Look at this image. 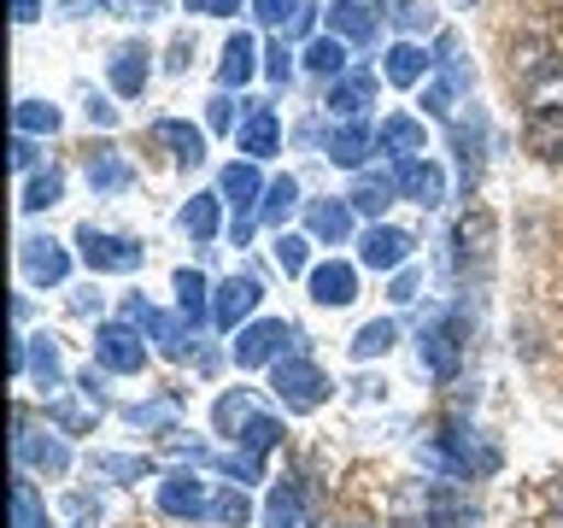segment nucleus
<instances>
[{"instance_id": "obj_1", "label": "nucleus", "mask_w": 563, "mask_h": 528, "mask_svg": "<svg viewBox=\"0 0 563 528\" xmlns=\"http://www.w3.org/2000/svg\"><path fill=\"white\" fill-rule=\"evenodd\" d=\"M329 376L317 370L306 352H294V359H276V376H271V394L288 405V411H317V405L329 399Z\"/></svg>"}, {"instance_id": "obj_2", "label": "nucleus", "mask_w": 563, "mask_h": 528, "mask_svg": "<svg viewBox=\"0 0 563 528\" xmlns=\"http://www.w3.org/2000/svg\"><path fill=\"white\" fill-rule=\"evenodd\" d=\"M288 346H299V334L282 323V317H258V323H246L235 334V346H229V352H235L241 370H258V364H276Z\"/></svg>"}, {"instance_id": "obj_3", "label": "nucleus", "mask_w": 563, "mask_h": 528, "mask_svg": "<svg viewBox=\"0 0 563 528\" xmlns=\"http://www.w3.org/2000/svg\"><path fill=\"white\" fill-rule=\"evenodd\" d=\"M77 246H82V264H88V271H106V276L141 271V246H135L130 235H106V229L82 223V229H77Z\"/></svg>"}, {"instance_id": "obj_4", "label": "nucleus", "mask_w": 563, "mask_h": 528, "mask_svg": "<svg viewBox=\"0 0 563 528\" xmlns=\"http://www.w3.org/2000/svg\"><path fill=\"white\" fill-rule=\"evenodd\" d=\"M264 176H258V165L253 158H241V165H229L223 170V183H218V194L229 206H235V246L246 241V229H253V218H258V206H264Z\"/></svg>"}, {"instance_id": "obj_5", "label": "nucleus", "mask_w": 563, "mask_h": 528, "mask_svg": "<svg viewBox=\"0 0 563 528\" xmlns=\"http://www.w3.org/2000/svg\"><path fill=\"white\" fill-rule=\"evenodd\" d=\"M123 323H147V334L158 341L165 359H188V352H194V329L183 323V317H170V311H153L141 294L123 299Z\"/></svg>"}, {"instance_id": "obj_6", "label": "nucleus", "mask_w": 563, "mask_h": 528, "mask_svg": "<svg viewBox=\"0 0 563 528\" xmlns=\"http://www.w3.org/2000/svg\"><path fill=\"white\" fill-rule=\"evenodd\" d=\"M317 510H323V499H317L299 475H288V482H276L271 499H264V522L271 528H317Z\"/></svg>"}, {"instance_id": "obj_7", "label": "nucleus", "mask_w": 563, "mask_h": 528, "mask_svg": "<svg viewBox=\"0 0 563 528\" xmlns=\"http://www.w3.org/2000/svg\"><path fill=\"white\" fill-rule=\"evenodd\" d=\"M457 359H464V311H446L440 323L422 329V364H429L440 382H452Z\"/></svg>"}, {"instance_id": "obj_8", "label": "nucleus", "mask_w": 563, "mask_h": 528, "mask_svg": "<svg viewBox=\"0 0 563 528\" xmlns=\"http://www.w3.org/2000/svg\"><path fill=\"white\" fill-rule=\"evenodd\" d=\"M95 359H100V370L135 376V370L147 364V346H141L135 323H100V329H95Z\"/></svg>"}, {"instance_id": "obj_9", "label": "nucleus", "mask_w": 563, "mask_h": 528, "mask_svg": "<svg viewBox=\"0 0 563 528\" xmlns=\"http://www.w3.org/2000/svg\"><path fill=\"white\" fill-rule=\"evenodd\" d=\"M12 452H18V464H24V470H42V475H65V470H70V452H65V440H53V435H35V429H30V411H18Z\"/></svg>"}, {"instance_id": "obj_10", "label": "nucleus", "mask_w": 563, "mask_h": 528, "mask_svg": "<svg viewBox=\"0 0 563 528\" xmlns=\"http://www.w3.org/2000/svg\"><path fill=\"white\" fill-rule=\"evenodd\" d=\"M411 235L394 223H369L364 229V241H358V258H364V271H405L411 264Z\"/></svg>"}, {"instance_id": "obj_11", "label": "nucleus", "mask_w": 563, "mask_h": 528, "mask_svg": "<svg viewBox=\"0 0 563 528\" xmlns=\"http://www.w3.org/2000/svg\"><path fill=\"white\" fill-rule=\"evenodd\" d=\"M452 258L457 264H470V271H487V258H493V211H464L452 229Z\"/></svg>"}, {"instance_id": "obj_12", "label": "nucleus", "mask_w": 563, "mask_h": 528, "mask_svg": "<svg viewBox=\"0 0 563 528\" xmlns=\"http://www.w3.org/2000/svg\"><path fill=\"white\" fill-rule=\"evenodd\" d=\"M18 258H24L30 282H42V288H59V282L70 276V253L53 235H24L18 241Z\"/></svg>"}, {"instance_id": "obj_13", "label": "nucleus", "mask_w": 563, "mask_h": 528, "mask_svg": "<svg viewBox=\"0 0 563 528\" xmlns=\"http://www.w3.org/2000/svg\"><path fill=\"white\" fill-rule=\"evenodd\" d=\"M158 510H165V517H206L211 510V493H206V482L194 470H176V475H165V482H158Z\"/></svg>"}, {"instance_id": "obj_14", "label": "nucleus", "mask_w": 563, "mask_h": 528, "mask_svg": "<svg viewBox=\"0 0 563 528\" xmlns=\"http://www.w3.org/2000/svg\"><path fill=\"white\" fill-rule=\"evenodd\" d=\"M253 306H258V282L253 276H229V282L211 288V323L218 329H235L241 317H253Z\"/></svg>"}, {"instance_id": "obj_15", "label": "nucleus", "mask_w": 563, "mask_h": 528, "mask_svg": "<svg viewBox=\"0 0 563 528\" xmlns=\"http://www.w3.org/2000/svg\"><path fill=\"white\" fill-rule=\"evenodd\" d=\"M153 53L141 47V42H123L112 59H106V77H112V95H123V100H135L141 88H147V77H153Z\"/></svg>"}, {"instance_id": "obj_16", "label": "nucleus", "mask_w": 563, "mask_h": 528, "mask_svg": "<svg viewBox=\"0 0 563 528\" xmlns=\"http://www.w3.org/2000/svg\"><path fill=\"white\" fill-rule=\"evenodd\" d=\"M422 517H429V528H475V505L452 482H434L422 493Z\"/></svg>"}, {"instance_id": "obj_17", "label": "nucleus", "mask_w": 563, "mask_h": 528, "mask_svg": "<svg viewBox=\"0 0 563 528\" xmlns=\"http://www.w3.org/2000/svg\"><path fill=\"white\" fill-rule=\"evenodd\" d=\"M399 194L405 200H417V206H440L446 200V176H440L434 158H399Z\"/></svg>"}, {"instance_id": "obj_18", "label": "nucleus", "mask_w": 563, "mask_h": 528, "mask_svg": "<svg viewBox=\"0 0 563 528\" xmlns=\"http://www.w3.org/2000/svg\"><path fill=\"white\" fill-rule=\"evenodd\" d=\"M311 299L317 306H352L358 299V271H352L346 258H329L311 271Z\"/></svg>"}, {"instance_id": "obj_19", "label": "nucleus", "mask_w": 563, "mask_h": 528, "mask_svg": "<svg viewBox=\"0 0 563 528\" xmlns=\"http://www.w3.org/2000/svg\"><path fill=\"white\" fill-rule=\"evenodd\" d=\"M282 147V118L271 112V106H246V123H241V153L246 158H253V165H258V158H271Z\"/></svg>"}, {"instance_id": "obj_20", "label": "nucleus", "mask_w": 563, "mask_h": 528, "mask_svg": "<svg viewBox=\"0 0 563 528\" xmlns=\"http://www.w3.org/2000/svg\"><path fill=\"white\" fill-rule=\"evenodd\" d=\"M153 141H158V147H170V158H176V165H206V135L200 130H194V123H183V118H158L153 123Z\"/></svg>"}, {"instance_id": "obj_21", "label": "nucleus", "mask_w": 563, "mask_h": 528, "mask_svg": "<svg viewBox=\"0 0 563 528\" xmlns=\"http://www.w3.org/2000/svg\"><path fill=\"white\" fill-rule=\"evenodd\" d=\"M482 147H487V118L470 112V123H452V153H457V176H464V188L482 176Z\"/></svg>"}, {"instance_id": "obj_22", "label": "nucleus", "mask_w": 563, "mask_h": 528, "mask_svg": "<svg viewBox=\"0 0 563 528\" xmlns=\"http://www.w3.org/2000/svg\"><path fill=\"white\" fill-rule=\"evenodd\" d=\"M369 100H376V70H346V77L329 88V112H334V118H346V123L358 118Z\"/></svg>"}, {"instance_id": "obj_23", "label": "nucleus", "mask_w": 563, "mask_h": 528, "mask_svg": "<svg viewBox=\"0 0 563 528\" xmlns=\"http://www.w3.org/2000/svg\"><path fill=\"white\" fill-rule=\"evenodd\" d=\"M522 141H528V153H540V158H563V106H534Z\"/></svg>"}, {"instance_id": "obj_24", "label": "nucleus", "mask_w": 563, "mask_h": 528, "mask_svg": "<svg viewBox=\"0 0 563 528\" xmlns=\"http://www.w3.org/2000/svg\"><path fill=\"white\" fill-rule=\"evenodd\" d=\"M376 147L382 153H394V158H422V147H429V135H422V118H405V112H394L376 130Z\"/></svg>"}, {"instance_id": "obj_25", "label": "nucleus", "mask_w": 563, "mask_h": 528, "mask_svg": "<svg viewBox=\"0 0 563 528\" xmlns=\"http://www.w3.org/2000/svg\"><path fill=\"white\" fill-rule=\"evenodd\" d=\"M135 183V170H130V158H123L118 147H95L88 153V188L95 194H123Z\"/></svg>"}, {"instance_id": "obj_26", "label": "nucleus", "mask_w": 563, "mask_h": 528, "mask_svg": "<svg viewBox=\"0 0 563 528\" xmlns=\"http://www.w3.org/2000/svg\"><path fill=\"white\" fill-rule=\"evenodd\" d=\"M306 229H311V235L317 241H346L352 235V200H311L306 206Z\"/></svg>"}, {"instance_id": "obj_27", "label": "nucleus", "mask_w": 563, "mask_h": 528, "mask_svg": "<svg viewBox=\"0 0 563 528\" xmlns=\"http://www.w3.org/2000/svg\"><path fill=\"white\" fill-rule=\"evenodd\" d=\"M253 70H258V42H253V35H246V30H235V35H229V42H223V65H218V82H223V88H241L246 77H253Z\"/></svg>"}, {"instance_id": "obj_28", "label": "nucleus", "mask_w": 563, "mask_h": 528, "mask_svg": "<svg viewBox=\"0 0 563 528\" xmlns=\"http://www.w3.org/2000/svg\"><path fill=\"white\" fill-rule=\"evenodd\" d=\"M369 147H376V130H369L364 118H352V123H341V130L329 135V158H334V165H346V170H358Z\"/></svg>"}, {"instance_id": "obj_29", "label": "nucleus", "mask_w": 563, "mask_h": 528, "mask_svg": "<svg viewBox=\"0 0 563 528\" xmlns=\"http://www.w3.org/2000/svg\"><path fill=\"white\" fill-rule=\"evenodd\" d=\"M176 317H183L188 329H200L211 317V288L200 271H176Z\"/></svg>"}, {"instance_id": "obj_30", "label": "nucleus", "mask_w": 563, "mask_h": 528, "mask_svg": "<svg viewBox=\"0 0 563 528\" xmlns=\"http://www.w3.org/2000/svg\"><path fill=\"white\" fill-rule=\"evenodd\" d=\"M329 35H341V42H376V12L358 7V0H334L329 7Z\"/></svg>"}, {"instance_id": "obj_31", "label": "nucleus", "mask_w": 563, "mask_h": 528, "mask_svg": "<svg viewBox=\"0 0 563 528\" xmlns=\"http://www.w3.org/2000/svg\"><path fill=\"white\" fill-rule=\"evenodd\" d=\"M429 53H422L417 42H394V47H387V82H394V88H417L422 77H429Z\"/></svg>"}, {"instance_id": "obj_32", "label": "nucleus", "mask_w": 563, "mask_h": 528, "mask_svg": "<svg viewBox=\"0 0 563 528\" xmlns=\"http://www.w3.org/2000/svg\"><path fill=\"white\" fill-rule=\"evenodd\" d=\"M218 223H223V194H194L183 206V229L194 241H218Z\"/></svg>"}, {"instance_id": "obj_33", "label": "nucleus", "mask_w": 563, "mask_h": 528, "mask_svg": "<svg viewBox=\"0 0 563 528\" xmlns=\"http://www.w3.org/2000/svg\"><path fill=\"white\" fill-rule=\"evenodd\" d=\"M394 194H399V176H358V188L346 194L352 211H364V218H382L387 206H394Z\"/></svg>"}, {"instance_id": "obj_34", "label": "nucleus", "mask_w": 563, "mask_h": 528, "mask_svg": "<svg viewBox=\"0 0 563 528\" xmlns=\"http://www.w3.org/2000/svg\"><path fill=\"white\" fill-rule=\"evenodd\" d=\"M253 417H258V411H253V394H246V387H235V394H223L218 405H211V422H218V435H241Z\"/></svg>"}, {"instance_id": "obj_35", "label": "nucleus", "mask_w": 563, "mask_h": 528, "mask_svg": "<svg viewBox=\"0 0 563 528\" xmlns=\"http://www.w3.org/2000/svg\"><path fill=\"white\" fill-rule=\"evenodd\" d=\"M294 211H299V183H294V176H276V183L264 188L258 218L271 223V229H282V218H294Z\"/></svg>"}, {"instance_id": "obj_36", "label": "nucleus", "mask_w": 563, "mask_h": 528, "mask_svg": "<svg viewBox=\"0 0 563 528\" xmlns=\"http://www.w3.org/2000/svg\"><path fill=\"white\" fill-rule=\"evenodd\" d=\"M394 341H399V323L394 317H376V323H364L358 334H352V359H382Z\"/></svg>"}, {"instance_id": "obj_37", "label": "nucleus", "mask_w": 563, "mask_h": 528, "mask_svg": "<svg viewBox=\"0 0 563 528\" xmlns=\"http://www.w3.org/2000/svg\"><path fill=\"white\" fill-rule=\"evenodd\" d=\"M30 376H35L42 394H47V387H59L65 370H59V346H53V334H35V341H30Z\"/></svg>"}, {"instance_id": "obj_38", "label": "nucleus", "mask_w": 563, "mask_h": 528, "mask_svg": "<svg viewBox=\"0 0 563 528\" xmlns=\"http://www.w3.org/2000/svg\"><path fill=\"white\" fill-rule=\"evenodd\" d=\"M306 70H317V77H341L346 70V42L341 35H317V42L306 47Z\"/></svg>"}, {"instance_id": "obj_39", "label": "nucleus", "mask_w": 563, "mask_h": 528, "mask_svg": "<svg viewBox=\"0 0 563 528\" xmlns=\"http://www.w3.org/2000/svg\"><path fill=\"white\" fill-rule=\"evenodd\" d=\"M12 522L18 528H47V510H42V499H35L30 475H12Z\"/></svg>"}, {"instance_id": "obj_40", "label": "nucleus", "mask_w": 563, "mask_h": 528, "mask_svg": "<svg viewBox=\"0 0 563 528\" xmlns=\"http://www.w3.org/2000/svg\"><path fill=\"white\" fill-rule=\"evenodd\" d=\"M12 123H18V135H53V130H59V106H47V100H18Z\"/></svg>"}, {"instance_id": "obj_41", "label": "nucleus", "mask_w": 563, "mask_h": 528, "mask_svg": "<svg viewBox=\"0 0 563 528\" xmlns=\"http://www.w3.org/2000/svg\"><path fill=\"white\" fill-rule=\"evenodd\" d=\"M206 517H218L223 528H246V522H253V499H246L241 487H223V493H211Z\"/></svg>"}, {"instance_id": "obj_42", "label": "nucleus", "mask_w": 563, "mask_h": 528, "mask_svg": "<svg viewBox=\"0 0 563 528\" xmlns=\"http://www.w3.org/2000/svg\"><path fill=\"white\" fill-rule=\"evenodd\" d=\"M59 194H65V176L59 170H35L30 183H24V211H47V206H59Z\"/></svg>"}, {"instance_id": "obj_43", "label": "nucleus", "mask_w": 563, "mask_h": 528, "mask_svg": "<svg viewBox=\"0 0 563 528\" xmlns=\"http://www.w3.org/2000/svg\"><path fill=\"white\" fill-rule=\"evenodd\" d=\"M47 422H59L65 435H95V411L77 399H47Z\"/></svg>"}, {"instance_id": "obj_44", "label": "nucleus", "mask_w": 563, "mask_h": 528, "mask_svg": "<svg viewBox=\"0 0 563 528\" xmlns=\"http://www.w3.org/2000/svg\"><path fill=\"white\" fill-rule=\"evenodd\" d=\"M282 435H288V429H282L276 417H264V411H258V417H253V422H246V429H241V452L264 458V452H271V447H276Z\"/></svg>"}, {"instance_id": "obj_45", "label": "nucleus", "mask_w": 563, "mask_h": 528, "mask_svg": "<svg viewBox=\"0 0 563 528\" xmlns=\"http://www.w3.org/2000/svg\"><path fill=\"white\" fill-rule=\"evenodd\" d=\"M95 470L112 475V482H141V475H153L147 458H123V452H95Z\"/></svg>"}, {"instance_id": "obj_46", "label": "nucleus", "mask_w": 563, "mask_h": 528, "mask_svg": "<svg viewBox=\"0 0 563 528\" xmlns=\"http://www.w3.org/2000/svg\"><path fill=\"white\" fill-rule=\"evenodd\" d=\"M299 7H306V0H253L258 24H276V30H288L294 18H299Z\"/></svg>"}, {"instance_id": "obj_47", "label": "nucleus", "mask_w": 563, "mask_h": 528, "mask_svg": "<svg viewBox=\"0 0 563 528\" xmlns=\"http://www.w3.org/2000/svg\"><path fill=\"white\" fill-rule=\"evenodd\" d=\"M306 235H276V264H282V271H288V276H299V271H306Z\"/></svg>"}, {"instance_id": "obj_48", "label": "nucleus", "mask_w": 563, "mask_h": 528, "mask_svg": "<svg viewBox=\"0 0 563 528\" xmlns=\"http://www.w3.org/2000/svg\"><path fill=\"white\" fill-rule=\"evenodd\" d=\"M394 7H399V12H394L399 30H429V24H434V7H429V0H394Z\"/></svg>"}, {"instance_id": "obj_49", "label": "nucleus", "mask_w": 563, "mask_h": 528, "mask_svg": "<svg viewBox=\"0 0 563 528\" xmlns=\"http://www.w3.org/2000/svg\"><path fill=\"white\" fill-rule=\"evenodd\" d=\"M218 470H229L235 482H258V475H264V458H253V452H223Z\"/></svg>"}, {"instance_id": "obj_50", "label": "nucleus", "mask_w": 563, "mask_h": 528, "mask_svg": "<svg viewBox=\"0 0 563 528\" xmlns=\"http://www.w3.org/2000/svg\"><path fill=\"white\" fill-rule=\"evenodd\" d=\"M176 417L170 399H153V405H130V422H141V429H165V422Z\"/></svg>"}, {"instance_id": "obj_51", "label": "nucleus", "mask_w": 563, "mask_h": 528, "mask_svg": "<svg viewBox=\"0 0 563 528\" xmlns=\"http://www.w3.org/2000/svg\"><path fill=\"white\" fill-rule=\"evenodd\" d=\"M264 70H271V82H288L294 77V59H288V47H282V42L264 47Z\"/></svg>"}, {"instance_id": "obj_52", "label": "nucleus", "mask_w": 563, "mask_h": 528, "mask_svg": "<svg viewBox=\"0 0 563 528\" xmlns=\"http://www.w3.org/2000/svg\"><path fill=\"white\" fill-rule=\"evenodd\" d=\"M206 123H211V130H235V100L218 95V100L206 106Z\"/></svg>"}, {"instance_id": "obj_53", "label": "nucleus", "mask_w": 563, "mask_h": 528, "mask_svg": "<svg viewBox=\"0 0 563 528\" xmlns=\"http://www.w3.org/2000/svg\"><path fill=\"white\" fill-rule=\"evenodd\" d=\"M112 7H118L123 18H141V24H147V18L165 12V0H112Z\"/></svg>"}, {"instance_id": "obj_54", "label": "nucleus", "mask_w": 563, "mask_h": 528, "mask_svg": "<svg viewBox=\"0 0 563 528\" xmlns=\"http://www.w3.org/2000/svg\"><path fill=\"white\" fill-rule=\"evenodd\" d=\"M188 12H200V18H235L241 0H188Z\"/></svg>"}, {"instance_id": "obj_55", "label": "nucleus", "mask_w": 563, "mask_h": 528, "mask_svg": "<svg viewBox=\"0 0 563 528\" xmlns=\"http://www.w3.org/2000/svg\"><path fill=\"white\" fill-rule=\"evenodd\" d=\"M35 158H42V153H35V141L18 135V141H12V165H18V170H35Z\"/></svg>"}, {"instance_id": "obj_56", "label": "nucleus", "mask_w": 563, "mask_h": 528, "mask_svg": "<svg viewBox=\"0 0 563 528\" xmlns=\"http://www.w3.org/2000/svg\"><path fill=\"white\" fill-rule=\"evenodd\" d=\"M106 7H112V0H65V18H95V12H106Z\"/></svg>"}, {"instance_id": "obj_57", "label": "nucleus", "mask_w": 563, "mask_h": 528, "mask_svg": "<svg viewBox=\"0 0 563 528\" xmlns=\"http://www.w3.org/2000/svg\"><path fill=\"white\" fill-rule=\"evenodd\" d=\"M188 59H194V42H188V35H176V42H170V70H188Z\"/></svg>"}, {"instance_id": "obj_58", "label": "nucleus", "mask_w": 563, "mask_h": 528, "mask_svg": "<svg viewBox=\"0 0 563 528\" xmlns=\"http://www.w3.org/2000/svg\"><path fill=\"white\" fill-rule=\"evenodd\" d=\"M417 288H422L417 271H399V276H394V299H399V306H405V299H417Z\"/></svg>"}, {"instance_id": "obj_59", "label": "nucleus", "mask_w": 563, "mask_h": 528, "mask_svg": "<svg viewBox=\"0 0 563 528\" xmlns=\"http://www.w3.org/2000/svg\"><path fill=\"white\" fill-rule=\"evenodd\" d=\"M12 18L18 24H35V18H42V0H12Z\"/></svg>"}, {"instance_id": "obj_60", "label": "nucleus", "mask_w": 563, "mask_h": 528, "mask_svg": "<svg viewBox=\"0 0 563 528\" xmlns=\"http://www.w3.org/2000/svg\"><path fill=\"white\" fill-rule=\"evenodd\" d=\"M88 118H95V123H106V130H112V123H118V106H106V100H88Z\"/></svg>"}, {"instance_id": "obj_61", "label": "nucleus", "mask_w": 563, "mask_h": 528, "mask_svg": "<svg viewBox=\"0 0 563 528\" xmlns=\"http://www.w3.org/2000/svg\"><path fill=\"white\" fill-rule=\"evenodd\" d=\"M317 24V7H299V18H294V24H288V35H306Z\"/></svg>"}, {"instance_id": "obj_62", "label": "nucleus", "mask_w": 563, "mask_h": 528, "mask_svg": "<svg viewBox=\"0 0 563 528\" xmlns=\"http://www.w3.org/2000/svg\"><path fill=\"white\" fill-rule=\"evenodd\" d=\"M358 7H364V0H358Z\"/></svg>"}]
</instances>
